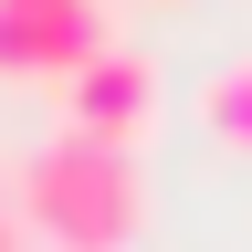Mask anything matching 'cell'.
<instances>
[{
	"label": "cell",
	"mask_w": 252,
	"mask_h": 252,
	"mask_svg": "<svg viewBox=\"0 0 252 252\" xmlns=\"http://www.w3.org/2000/svg\"><path fill=\"white\" fill-rule=\"evenodd\" d=\"M21 210L53 252H126L147 220V179H137V147H105V137H63L21 168Z\"/></svg>",
	"instance_id": "cell-1"
},
{
	"label": "cell",
	"mask_w": 252,
	"mask_h": 252,
	"mask_svg": "<svg viewBox=\"0 0 252 252\" xmlns=\"http://www.w3.org/2000/svg\"><path fill=\"white\" fill-rule=\"evenodd\" d=\"M105 53L94 0H0V84H74Z\"/></svg>",
	"instance_id": "cell-2"
},
{
	"label": "cell",
	"mask_w": 252,
	"mask_h": 252,
	"mask_svg": "<svg viewBox=\"0 0 252 252\" xmlns=\"http://www.w3.org/2000/svg\"><path fill=\"white\" fill-rule=\"evenodd\" d=\"M63 126H74V137H105V147H137L158 126V63L126 53V42H105L74 84H63Z\"/></svg>",
	"instance_id": "cell-3"
},
{
	"label": "cell",
	"mask_w": 252,
	"mask_h": 252,
	"mask_svg": "<svg viewBox=\"0 0 252 252\" xmlns=\"http://www.w3.org/2000/svg\"><path fill=\"white\" fill-rule=\"evenodd\" d=\"M189 116H200V137H210V147L252 158V53L210 63V74H200V94H189Z\"/></svg>",
	"instance_id": "cell-4"
}]
</instances>
